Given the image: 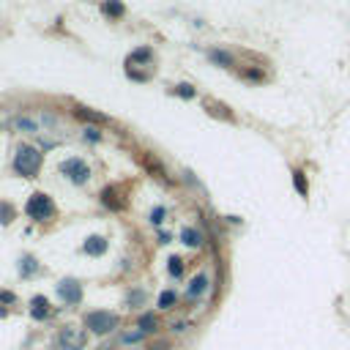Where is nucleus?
Listing matches in <instances>:
<instances>
[{
    "label": "nucleus",
    "mask_w": 350,
    "mask_h": 350,
    "mask_svg": "<svg viewBox=\"0 0 350 350\" xmlns=\"http://www.w3.org/2000/svg\"><path fill=\"white\" fill-rule=\"evenodd\" d=\"M74 113H77V118H82V121H88V123H99V126L110 123V118H107L104 113H96V110H88V107H77Z\"/></svg>",
    "instance_id": "nucleus-10"
},
{
    "label": "nucleus",
    "mask_w": 350,
    "mask_h": 350,
    "mask_svg": "<svg viewBox=\"0 0 350 350\" xmlns=\"http://www.w3.org/2000/svg\"><path fill=\"white\" fill-rule=\"evenodd\" d=\"M175 93H178V96H184V99H194V88L192 85H178V88H175Z\"/></svg>",
    "instance_id": "nucleus-22"
},
{
    "label": "nucleus",
    "mask_w": 350,
    "mask_h": 350,
    "mask_svg": "<svg viewBox=\"0 0 350 350\" xmlns=\"http://www.w3.org/2000/svg\"><path fill=\"white\" fill-rule=\"evenodd\" d=\"M99 137H101V134H99L96 129H85V140H93V142H96Z\"/></svg>",
    "instance_id": "nucleus-26"
},
{
    "label": "nucleus",
    "mask_w": 350,
    "mask_h": 350,
    "mask_svg": "<svg viewBox=\"0 0 350 350\" xmlns=\"http://www.w3.org/2000/svg\"><path fill=\"white\" fill-rule=\"evenodd\" d=\"M25 213H28L30 219H36V222H47V219H52V216H55V203H52V197H50V194H44V192H36V194L28 200Z\"/></svg>",
    "instance_id": "nucleus-2"
},
{
    "label": "nucleus",
    "mask_w": 350,
    "mask_h": 350,
    "mask_svg": "<svg viewBox=\"0 0 350 350\" xmlns=\"http://www.w3.org/2000/svg\"><path fill=\"white\" fill-rule=\"evenodd\" d=\"M38 167H41V154L30 145H22L17 150V156H14V170L19 175H25V178H33L38 172Z\"/></svg>",
    "instance_id": "nucleus-1"
},
{
    "label": "nucleus",
    "mask_w": 350,
    "mask_h": 350,
    "mask_svg": "<svg viewBox=\"0 0 350 350\" xmlns=\"http://www.w3.org/2000/svg\"><path fill=\"white\" fill-rule=\"evenodd\" d=\"M181 241H184L186 246H203V233L194 227H184L181 230Z\"/></svg>",
    "instance_id": "nucleus-11"
},
{
    "label": "nucleus",
    "mask_w": 350,
    "mask_h": 350,
    "mask_svg": "<svg viewBox=\"0 0 350 350\" xmlns=\"http://www.w3.org/2000/svg\"><path fill=\"white\" fill-rule=\"evenodd\" d=\"M60 172L63 175H69L71 181L79 186V184H85L88 178H91V170H88V164L82 162V159H66V162L60 164Z\"/></svg>",
    "instance_id": "nucleus-4"
},
{
    "label": "nucleus",
    "mask_w": 350,
    "mask_h": 350,
    "mask_svg": "<svg viewBox=\"0 0 350 350\" xmlns=\"http://www.w3.org/2000/svg\"><path fill=\"white\" fill-rule=\"evenodd\" d=\"M33 317H36V320L50 317V301L41 298V296H36V298H33Z\"/></svg>",
    "instance_id": "nucleus-13"
},
{
    "label": "nucleus",
    "mask_w": 350,
    "mask_h": 350,
    "mask_svg": "<svg viewBox=\"0 0 350 350\" xmlns=\"http://www.w3.org/2000/svg\"><path fill=\"white\" fill-rule=\"evenodd\" d=\"M244 79H252V82H262V79H266V74H262L260 69H246V71H244Z\"/></svg>",
    "instance_id": "nucleus-21"
},
{
    "label": "nucleus",
    "mask_w": 350,
    "mask_h": 350,
    "mask_svg": "<svg viewBox=\"0 0 350 350\" xmlns=\"http://www.w3.org/2000/svg\"><path fill=\"white\" fill-rule=\"evenodd\" d=\"M14 219V208L9 203H0V222H3V225H9V222Z\"/></svg>",
    "instance_id": "nucleus-20"
},
{
    "label": "nucleus",
    "mask_w": 350,
    "mask_h": 350,
    "mask_svg": "<svg viewBox=\"0 0 350 350\" xmlns=\"http://www.w3.org/2000/svg\"><path fill=\"white\" fill-rule=\"evenodd\" d=\"M175 301H178V296H175V290H164L162 296H159V307L162 309H170Z\"/></svg>",
    "instance_id": "nucleus-17"
},
{
    "label": "nucleus",
    "mask_w": 350,
    "mask_h": 350,
    "mask_svg": "<svg viewBox=\"0 0 350 350\" xmlns=\"http://www.w3.org/2000/svg\"><path fill=\"white\" fill-rule=\"evenodd\" d=\"M22 262H25V266H19V271L25 274V276L36 271V260H33V257H25V260H22Z\"/></svg>",
    "instance_id": "nucleus-23"
},
{
    "label": "nucleus",
    "mask_w": 350,
    "mask_h": 350,
    "mask_svg": "<svg viewBox=\"0 0 350 350\" xmlns=\"http://www.w3.org/2000/svg\"><path fill=\"white\" fill-rule=\"evenodd\" d=\"M208 60L213 63V66H222V69H233L235 66V58L227 50H211L208 52Z\"/></svg>",
    "instance_id": "nucleus-8"
},
{
    "label": "nucleus",
    "mask_w": 350,
    "mask_h": 350,
    "mask_svg": "<svg viewBox=\"0 0 350 350\" xmlns=\"http://www.w3.org/2000/svg\"><path fill=\"white\" fill-rule=\"evenodd\" d=\"M293 186L298 189L301 197H309V181H307V175L301 170H293Z\"/></svg>",
    "instance_id": "nucleus-14"
},
{
    "label": "nucleus",
    "mask_w": 350,
    "mask_h": 350,
    "mask_svg": "<svg viewBox=\"0 0 350 350\" xmlns=\"http://www.w3.org/2000/svg\"><path fill=\"white\" fill-rule=\"evenodd\" d=\"M145 60H150V50H137L129 55V66L132 63H145Z\"/></svg>",
    "instance_id": "nucleus-19"
},
{
    "label": "nucleus",
    "mask_w": 350,
    "mask_h": 350,
    "mask_svg": "<svg viewBox=\"0 0 350 350\" xmlns=\"http://www.w3.org/2000/svg\"><path fill=\"white\" fill-rule=\"evenodd\" d=\"M167 271H170L172 276H181V274H184V260H181V257H170V266H167Z\"/></svg>",
    "instance_id": "nucleus-18"
},
{
    "label": "nucleus",
    "mask_w": 350,
    "mask_h": 350,
    "mask_svg": "<svg viewBox=\"0 0 350 350\" xmlns=\"http://www.w3.org/2000/svg\"><path fill=\"white\" fill-rule=\"evenodd\" d=\"M167 347H170L167 342H159V345H156V347H150V350H167Z\"/></svg>",
    "instance_id": "nucleus-28"
},
{
    "label": "nucleus",
    "mask_w": 350,
    "mask_h": 350,
    "mask_svg": "<svg viewBox=\"0 0 350 350\" xmlns=\"http://www.w3.org/2000/svg\"><path fill=\"white\" fill-rule=\"evenodd\" d=\"M58 296L66 301V304H79L82 301V288H79V282H74V279H63L60 285H58Z\"/></svg>",
    "instance_id": "nucleus-6"
},
{
    "label": "nucleus",
    "mask_w": 350,
    "mask_h": 350,
    "mask_svg": "<svg viewBox=\"0 0 350 350\" xmlns=\"http://www.w3.org/2000/svg\"><path fill=\"white\" fill-rule=\"evenodd\" d=\"M137 325H140V331H142V334H150V331H156L159 320H156V315H154V312H148V315H142V317H140V323H137Z\"/></svg>",
    "instance_id": "nucleus-15"
},
{
    "label": "nucleus",
    "mask_w": 350,
    "mask_h": 350,
    "mask_svg": "<svg viewBox=\"0 0 350 350\" xmlns=\"http://www.w3.org/2000/svg\"><path fill=\"white\" fill-rule=\"evenodd\" d=\"M0 301H6V304H9V301H14V296H11V293H0Z\"/></svg>",
    "instance_id": "nucleus-27"
},
{
    "label": "nucleus",
    "mask_w": 350,
    "mask_h": 350,
    "mask_svg": "<svg viewBox=\"0 0 350 350\" xmlns=\"http://www.w3.org/2000/svg\"><path fill=\"white\" fill-rule=\"evenodd\" d=\"M85 342H88V337H85L82 329H74V325H69V329L60 331V347H63V350H82Z\"/></svg>",
    "instance_id": "nucleus-5"
},
{
    "label": "nucleus",
    "mask_w": 350,
    "mask_h": 350,
    "mask_svg": "<svg viewBox=\"0 0 350 350\" xmlns=\"http://www.w3.org/2000/svg\"><path fill=\"white\" fill-rule=\"evenodd\" d=\"M205 290H208V274H197L194 279L189 282L186 296L189 298H200V296H205Z\"/></svg>",
    "instance_id": "nucleus-7"
},
{
    "label": "nucleus",
    "mask_w": 350,
    "mask_h": 350,
    "mask_svg": "<svg viewBox=\"0 0 350 350\" xmlns=\"http://www.w3.org/2000/svg\"><path fill=\"white\" fill-rule=\"evenodd\" d=\"M101 203H104L107 208H113V211H121L123 208V200H118L115 189H104V192H101Z\"/></svg>",
    "instance_id": "nucleus-12"
},
{
    "label": "nucleus",
    "mask_w": 350,
    "mask_h": 350,
    "mask_svg": "<svg viewBox=\"0 0 350 350\" xmlns=\"http://www.w3.org/2000/svg\"><path fill=\"white\" fill-rule=\"evenodd\" d=\"M142 337H145V334H142V331H134V334H126V337H123V342H126V345H134V342H140Z\"/></svg>",
    "instance_id": "nucleus-25"
},
{
    "label": "nucleus",
    "mask_w": 350,
    "mask_h": 350,
    "mask_svg": "<svg viewBox=\"0 0 350 350\" xmlns=\"http://www.w3.org/2000/svg\"><path fill=\"white\" fill-rule=\"evenodd\" d=\"M118 325V317L110 312H88L85 315V329H91L93 334H107Z\"/></svg>",
    "instance_id": "nucleus-3"
},
{
    "label": "nucleus",
    "mask_w": 350,
    "mask_h": 350,
    "mask_svg": "<svg viewBox=\"0 0 350 350\" xmlns=\"http://www.w3.org/2000/svg\"><path fill=\"white\" fill-rule=\"evenodd\" d=\"M101 9H104V14L107 17H123V3H118V0H107L104 6H101Z\"/></svg>",
    "instance_id": "nucleus-16"
},
{
    "label": "nucleus",
    "mask_w": 350,
    "mask_h": 350,
    "mask_svg": "<svg viewBox=\"0 0 350 350\" xmlns=\"http://www.w3.org/2000/svg\"><path fill=\"white\" fill-rule=\"evenodd\" d=\"M82 249H85V254H93V257H99V254H104L107 252V241L101 235H91L88 241L82 244Z\"/></svg>",
    "instance_id": "nucleus-9"
},
{
    "label": "nucleus",
    "mask_w": 350,
    "mask_h": 350,
    "mask_svg": "<svg viewBox=\"0 0 350 350\" xmlns=\"http://www.w3.org/2000/svg\"><path fill=\"white\" fill-rule=\"evenodd\" d=\"M150 222H154V225H162V222H164V208H162V205L150 211Z\"/></svg>",
    "instance_id": "nucleus-24"
}]
</instances>
